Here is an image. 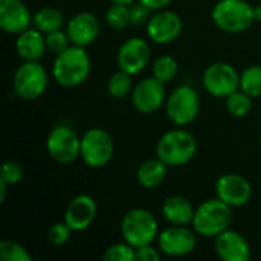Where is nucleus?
Returning <instances> with one entry per match:
<instances>
[{
  "mask_svg": "<svg viewBox=\"0 0 261 261\" xmlns=\"http://www.w3.org/2000/svg\"><path fill=\"white\" fill-rule=\"evenodd\" d=\"M92 63L86 47L70 46L55 57L52 66L54 80L63 87H76L83 84L90 75Z\"/></svg>",
  "mask_w": 261,
  "mask_h": 261,
  "instance_id": "1",
  "label": "nucleus"
},
{
  "mask_svg": "<svg viewBox=\"0 0 261 261\" xmlns=\"http://www.w3.org/2000/svg\"><path fill=\"white\" fill-rule=\"evenodd\" d=\"M197 153V141L184 128L167 132L156 145V156L168 167L187 165Z\"/></svg>",
  "mask_w": 261,
  "mask_h": 261,
  "instance_id": "2",
  "label": "nucleus"
},
{
  "mask_svg": "<svg viewBox=\"0 0 261 261\" xmlns=\"http://www.w3.org/2000/svg\"><path fill=\"white\" fill-rule=\"evenodd\" d=\"M214 24L228 34H240L248 31L254 21V6L246 0H219L211 12Z\"/></svg>",
  "mask_w": 261,
  "mask_h": 261,
  "instance_id": "3",
  "label": "nucleus"
},
{
  "mask_svg": "<svg viewBox=\"0 0 261 261\" xmlns=\"http://www.w3.org/2000/svg\"><path fill=\"white\" fill-rule=\"evenodd\" d=\"M232 223V206L219 197L206 200L196 208L193 229L202 237H217Z\"/></svg>",
  "mask_w": 261,
  "mask_h": 261,
  "instance_id": "4",
  "label": "nucleus"
},
{
  "mask_svg": "<svg viewBox=\"0 0 261 261\" xmlns=\"http://www.w3.org/2000/svg\"><path fill=\"white\" fill-rule=\"evenodd\" d=\"M121 232L127 243L133 248L151 245L159 236V225L153 213L145 208H133L127 211L121 220Z\"/></svg>",
  "mask_w": 261,
  "mask_h": 261,
  "instance_id": "5",
  "label": "nucleus"
},
{
  "mask_svg": "<svg viewBox=\"0 0 261 261\" xmlns=\"http://www.w3.org/2000/svg\"><path fill=\"white\" fill-rule=\"evenodd\" d=\"M115 145L110 133L104 128H89L81 136V158L90 168H102L110 164Z\"/></svg>",
  "mask_w": 261,
  "mask_h": 261,
  "instance_id": "6",
  "label": "nucleus"
},
{
  "mask_svg": "<svg viewBox=\"0 0 261 261\" xmlns=\"http://www.w3.org/2000/svg\"><path fill=\"white\" fill-rule=\"evenodd\" d=\"M200 110V99L191 86H179L165 101V112L168 119L179 127L191 124Z\"/></svg>",
  "mask_w": 261,
  "mask_h": 261,
  "instance_id": "7",
  "label": "nucleus"
},
{
  "mask_svg": "<svg viewBox=\"0 0 261 261\" xmlns=\"http://www.w3.org/2000/svg\"><path fill=\"white\" fill-rule=\"evenodd\" d=\"M46 150L55 162L73 164L81 156V138L67 125H57L46 138Z\"/></svg>",
  "mask_w": 261,
  "mask_h": 261,
  "instance_id": "8",
  "label": "nucleus"
},
{
  "mask_svg": "<svg viewBox=\"0 0 261 261\" xmlns=\"http://www.w3.org/2000/svg\"><path fill=\"white\" fill-rule=\"evenodd\" d=\"M47 72L38 61H23L14 73V92L28 101L40 98L47 87Z\"/></svg>",
  "mask_w": 261,
  "mask_h": 261,
  "instance_id": "9",
  "label": "nucleus"
},
{
  "mask_svg": "<svg viewBox=\"0 0 261 261\" xmlns=\"http://www.w3.org/2000/svg\"><path fill=\"white\" fill-rule=\"evenodd\" d=\"M202 83L213 96L226 98L240 89V73L228 63H213L205 69Z\"/></svg>",
  "mask_w": 261,
  "mask_h": 261,
  "instance_id": "10",
  "label": "nucleus"
},
{
  "mask_svg": "<svg viewBox=\"0 0 261 261\" xmlns=\"http://www.w3.org/2000/svg\"><path fill=\"white\" fill-rule=\"evenodd\" d=\"M197 232L187 225H171L158 236L159 249L168 257H185L194 252L197 246Z\"/></svg>",
  "mask_w": 261,
  "mask_h": 261,
  "instance_id": "11",
  "label": "nucleus"
},
{
  "mask_svg": "<svg viewBox=\"0 0 261 261\" xmlns=\"http://www.w3.org/2000/svg\"><path fill=\"white\" fill-rule=\"evenodd\" d=\"M151 49L147 40L141 37L127 38L118 49V67L130 75H138L145 69L150 61Z\"/></svg>",
  "mask_w": 261,
  "mask_h": 261,
  "instance_id": "12",
  "label": "nucleus"
},
{
  "mask_svg": "<svg viewBox=\"0 0 261 261\" xmlns=\"http://www.w3.org/2000/svg\"><path fill=\"white\" fill-rule=\"evenodd\" d=\"M184 21L174 11H156L147 23V35L158 44L173 43L182 34Z\"/></svg>",
  "mask_w": 261,
  "mask_h": 261,
  "instance_id": "13",
  "label": "nucleus"
},
{
  "mask_svg": "<svg viewBox=\"0 0 261 261\" xmlns=\"http://www.w3.org/2000/svg\"><path fill=\"white\" fill-rule=\"evenodd\" d=\"M167 101L165 96V83L159 81L158 78H145L139 81L133 92H132V102L133 107L145 115L154 113L159 110Z\"/></svg>",
  "mask_w": 261,
  "mask_h": 261,
  "instance_id": "14",
  "label": "nucleus"
},
{
  "mask_svg": "<svg viewBox=\"0 0 261 261\" xmlns=\"http://www.w3.org/2000/svg\"><path fill=\"white\" fill-rule=\"evenodd\" d=\"M216 194L220 200L232 208L246 205L252 196V187L248 179L240 174H223L216 182Z\"/></svg>",
  "mask_w": 261,
  "mask_h": 261,
  "instance_id": "15",
  "label": "nucleus"
},
{
  "mask_svg": "<svg viewBox=\"0 0 261 261\" xmlns=\"http://www.w3.org/2000/svg\"><path fill=\"white\" fill-rule=\"evenodd\" d=\"M98 213L96 202L87 194H80L70 200L64 213V222L73 232H81L90 228Z\"/></svg>",
  "mask_w": 261,
  "mask_h": 261,
  "instance_id": "16",
  "label": "nucleus"
},
{
  "mask_svg": "<svg viewBox=\"0 0 261 261\" xmlns=\"http://www.w3.org/2000/svg\"><path fill=\"white\" fill-rule=\"evenodd\" d=\"M214 249L217 257L223 261H249L252 255L246 239L229 228L214 237Z\"/></svg>",
  "mask_w": 261,
  "mask_h": 261,
  "instance_id": "17",
  "label": "nucleus"
},
{
  "mask_svg": "<svg viewBox=\"0 0 261 261\" xmlns=\"http://www.w3.org/2000/svg\"><path fill=\"white\" fill-rule=\"evenodd\" d=\"M101 26H99V20L95 14L83 11L75 14L69 23H67V35L70 38V43L73 46H81V47H87L90 46L99 35Z\"/></svg>",
  "mask_w": 261,
  "mask_h": 261,
  "instance_id": "18",
  "label": "nucleus"
},
{
  "mask_svg": "<svg viewBox=\"0 0 261 261\" xmlns=\"http://www.w3.org/2000/svg\"><path fill=\"white\" fill-rule=\"evenodd\" d=\"M32 24V14L21 0H0V29L6 34L26 31Z\"/></svg>",
  "mask_w": 261,
  "mask_h": 261,
  "instance_id": "19",
  "label": "nucleus"
},
{
  "mask_svg": "<svg viewBox=\"0 0 261 261\" xmlns=\"http://www.w3.org/2000/svg\"><path fill=\"white\" fill-rule=\"evenodd\" d=\"M15 49L23 61H40L47 50L46 35L37 28H28L17 35Z\"/></svg>",
  "mask_w": 261,
  "mask_h": 261,
  "instance_id": "20",
  "label": "nucleus"
},
{
  "mask_svg": "<svg viewBox=\"0 0 261 261\" xmlns=\"http://www.w3.org/2000/svg\"><path fill=\"white\" fill-rule=\"evenodd\" d=\"M194 206L184 196H171L162 205V214L171 225H191L194 219Z\"/></svg>",
  "mask_w": 261,
  "mask_h": 261,
  "instance_id": "21",
  "label": "nucleus"
},
{
  "mask_svg": "<svg viewBox=\"0 0 261 261\" xmlns=\"http://www.w3.org/2000/svg\"><path fill=\"white\" fill-rule=\"evenodd\" d=\"M168 165L162 162L159 158L156 159H148L144 161L136 171V179L141 187L147 190H154L158 188L167 177Z\"/></svg>",
  "mask_w": 261,
  "mask_h": 261,
  "instance_id": "22",
  "label": "nucleus"
},
{
  "mask_svg": "<svg viewBox=\"0 0 261 261\" xmlns=\"http://www.w3.org/2000/svg\"><path fill=\"white\" fill-rule=\"evenodd\" d=\"M64 15L60 9L54 6L40 8L35 14H32V26L41 31L44 35L63 28Z\"/></svg>",
  "mask_w": 261,
  "mask_h": 261,
  "instance_id": "23",
  "label": "nucleus"
},
{
  "mask_svg": "<svg viewBox=\"0 0 261 261\" xmlns=\"http://www.w3.org/2000/svg\"><path fill=\"white\" fill-rule=\"evenodd\" d=\"M133 75L124 72V70H118L115 72L109 81H107V92L110 96L113 98H125L127 95H130L133 92V80H132Z\"/></svg>",
  "mask_w": 261,
  "mask_h": 261,
  "instance_id": "24",
  "label": "nucleus"
},
{
  "mask_svg": "<svg viewBox=\"0 0 261 261\" xmlns=\"http://www.w3.org/2000/svg\"><path fill=\"white\" fill-rule=\"evenodd\" d=\"M106 23L113 31H122L132 24L130 18V5L124 3H112L106 11Z\"/></svg>",
  "mask_w": 261,
  "mask_h": 261,
  "instance_id": "25",
  "label": "nucleus"
},
{
  "mask_svg": "<svg viewBox=\"0 0 261 261\" xmlns=\"http://www.w3.org/2000/svg\"><path fill=\"white\" fill-rule=\"evenodd\" d=\"M240 89L252 98L261 96V66L254 64L240 73Z\"/></svg>",
  "mask_w": 261,
  "mask_h": 261,
  "instance_id": "26",
  "label": "nucleus"
},
{
  "mask_svg": "<svg viewBox=\"0 0 261 261\" xmlns=\"http://www.w3.org/2000/svg\"><path fill=\"white\" fill-rule=\"evenodd\" d=\"M251 109H252V96L245 93L242 89L226 96V110L229 112V115L236 118H243L249 115Z\"/></svg>",
  "mask_w": 261,
  "mask_h": 261,
  "instance_id": "27",
  "label": "nucleus"
},
{
  "mask_svg": "<svg viewBox=\"0 0 261 261\" xmlns=\"http://www.w3.org/2000/svg\"><path fill=\"white\" fill-rule=\"evenodd\" d=\"M177 72H179V64H177L176 58H173L170 55L159 57L153 63V76L165 84L170 83L171 80H174Z\"/></svg>",
  "mask_w": 261,
  "mask_h": 261,
  "instance_id": "28",
  "label": "nucleus"
},
{
  "mask_svg": "<svg viewBox=\"0 0 261 261\" xmlns=\"http://www.w3.org/2000/svg\"><path fill=\"white\" fill-rule=\"evenodd\" d=\"M0 258L2 261H32L28 249L12 240L0 242Z\"/></svg>",
  "mask_w": 261,
  "mask_h": 261,
  "instance_id": "29",
  "label": "nucleus"
},
{
  "mask_svg": "<svg viewBox=\"0 0 261 261\" xmlns=\"http://www.w3.org/2000/svg\"><path fill=\"white\" fill-rule=\"evenodd\" d=\"M135 252H136V248H133L130 243L124 240V243H115L109 246L102 258L106 261H133Z\"/></svg>",
  "mask_w": 261,
  "mask_h": 261,
  "instance_id": "30",
  "label": "nucleus"
},
{
  "mask_svg": "<svg viewBox=\"0 0 261 261\" xmlns=\"http://www.w3.org/2000/svg\"><path fill=\"white\" fill-rule=\"evenodd\" d=\"M70 234H72V229L69 228V225L66 222H63V223H54L49 228L47 234H46V240H47L49 245L58 248V246H63V245H66L69 242Z\"/></svg>",
  "mask_w": 261,
  "mask_h": 261,
  "instance_id": "31",
  "label": "nucleus"
},
{
  "mask_svg": "<svg viewBox=\"0 0 261 261\" xmlns=\"http://www.w3.org/2000/svg\"><path fill=\"white\" fill-rule=\"evenodd\" d=\"M24 177V170L20 164L14 162V161H6L3 164L2 168V176H0V182L9 185H17L18 182H21Z\"/></svg>",
  "mask_w": 261,
  "mask_h": 261,
  "instance_id": "32",
  "label": "nucleus"
},
{
  "mask_svg": "<svg viewBox=\"0 0 261 261\" xmlns=\"http://www.w3.org/2000/svg\"><path fill=\"white\" fill-rule=\"evenodd\" d=\"M46 44H47V49L55 55L61 54L63 50H66L67 47L72 46L67 32H64L61 29L54 31L50 34H46Z\"/></svg>",
  "mask_w": 261,
  "mask_h": 261,
  "instance_id": "33",
  "label": "nucleus"
},
{
  "mask_svg": "<svg viewBox=\"0 0 261 261\" xmlns=\"http://www.w3.org/2000/svg\"><path fill=\"white\" fill-rule=\"evenodd\" d=\"M151 9L142 5L139 0L133 2L130 5V18H132V26H142L147 24L150 17H151Z\"/></svg>",
  "mask_w": 261,
  "mask_h": 261,
  "instance_id": "34",
  "label": "nucleus"
},
{
  "mask_svg": "<svg viewBox=\"0 0 261 261\" xmlns=\"http://www.w3.org/2000/svg\"><path fill=\"white\" fill-rule=\"evenodd\" d=\"M161 249L153 248L151 245H145L141 248H136L135 260L136 261H161Z\"/></svg>",
  "mask_w": 261,
  "mask_h": 261,
  "instance_id": "35",
  "label": "nucleus"
},
{
  "mask_svg": "<svg viewBox=\"0 0 261 261\" xmlns=\"http://www.w3.org/2000/svg\"><path fill=\"white\" fill-rule=\"evenodd\" d=\"M142 5H145L147 8H150L151 11H161V9H165L171 0H139Z\"/></svg>",
  "mask_w": 261,
  "mask_h": 261,
  "instance_id": "36",
  "label": "nucleus"
},
{
  "mask_svg": "<svg viewBox=\"0 0 261 261\" xmlns=\"http://www.w3.org/2000/svg\"><path fill=\"white\" fill-rule=\"evenodd\" d=\"M6 188H8V185H6V184H3V182H0V203H3V202H5V197H6Z\"/></svg>",
  "mask_w": 261,
  "mask_h": 261,
  "instance_id": "37",
  "label": "nucleus"
},
{
  "mask_svg": "<svg viewBox=\"0 0 261 261\" xmlns=\"http://www.w3.org/2000/svg\"><path fill=\"white\" fill-rule=\"evenodd\" d=\"M254 14H255V21H261V5L254 8Z\"/></svg>",
  "mask_w": 261,
  "mask_h": 261,
  "instance_id": "38",
  "label": "nucleus"
},
{
  "mask_svg": "<svg viewBox=\"0 0 261 261\" xmlns=\"http://www.w3.org/2000/svg\"><path fill=\"white\" fill-rule=\"evenodd\" d=\"M110 3H124V5H132L136 0H109Z\"/></svg>",
  "mask_w": 261,
  "mask_h": 261,
  "instance_id": "39",
  "label": "nucleus"
},
{
  "mask_svg": "<svg viewBox=\"0 0 261 261\" xmlns=\"http://www.w3.org/2000/svg\"><path fill=\"white\" fill-rule=\"evenodd\" d=\"M260 142H261V135H260Z\"/></svg>",
  "mask_w": 261,
  "mask_h": 261,
  "instance_id": "40",
  "label": "nucleus"
}]
</instances>
